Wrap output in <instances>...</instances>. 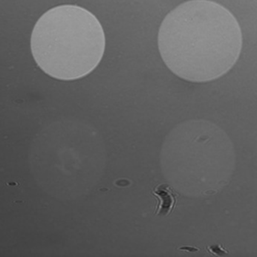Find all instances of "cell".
Masks as SVG:
<instances>
[{
  "label": "cell",
  "instance_id": "cell-5",
  "mask_svg": "<svg viewBox=\"0 0 257 257\" xmlns=\"http://www.w3.org/2000/svg\"><path fill=\"white\" fill-rule=\"evenodd\" d=\"M179 250H184V251L187 252H197L199 251V248H196L194 247H189V246H186V247H182L179 248Z\"/></svg>",
  "mask_w": 257,
  "mask_h": 257
},
{
  "label": "cell",
  "instance_id": "cell-2",
  "mask_svg": "<svg viewBox=\"0 0 257 257\" xmlns=\"http://www.w3.org/2000/svg\"><path fill=\"white\" fill-rule=\"evenodd\" d=\"M106 46L103 27L89 11L63 5L46 12L34 28L32 55L40 69L63 80L81 78L102 60Z\"/></svg>",
  "mask_w": 257,
  "mask_h": 257
},
{
  "label": "cell",
  "instance_id": "cell-4",
  "mask_svg": "<svg viewBox=\"0 0 257 257\" xmlns=\"http://www.w3.org/2000/svg\"><path fill=\"white\" fill-rule=\"evenodd\" d=\"M209 251L213 254L216 255V256H223V255L227 254L229 252L227 251V249L224 248L220 244H216V245L210 246L209 247Z\"/></svg>",
  "mask_w": 257,
  "mask_h": 257
},
{
  "label": "cell",
  "instance_id": "cell-1",
  "mask_svg": "<svg viewBox=\"0 0 257 257\" xmlns=\"http://www.w3.org/2000/svg\"><path fill=\"white\" fill-rule=\"evenodd\" d=\"M241 28L233 14L211 0H189L164 19L158 35L162 60L187 81L204 83L227 74L242 49Z\"/></svg>",
  "mask_w": 257,
  "mask_h": 257
},
{
  "label": "cell",
  "instance_id": "cell-3",
  "mask_svg": "<svg viewBox=\"0 0 257 257\" xmlns=\"http://www.w3.org/2000/svg\"><path fill=\"white\" fill-rule=\"evenodd\" d=\"M153 194L159 200L155 214L167 216L173 211L177 203V194L169 184H160L153 191Z\"/></svg>",
  "mask_w": 257,
  "mask_h": 257
}]
</instances>
